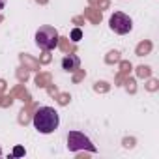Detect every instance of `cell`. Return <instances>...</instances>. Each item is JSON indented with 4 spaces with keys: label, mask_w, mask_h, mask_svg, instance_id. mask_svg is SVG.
I'll return each mask as SVG.
<instances>
[{
    "label": "cell",
    "mask_w": 159,
    "mask_h": 159,
    "mask_svg": "<svg viewBox=\"0 0 159 159\" xmlns=\"http://www.w3.org/2000/svg\"><path fill=\"white\" fill-rule=\"evenodd\" d=\"M32 124L34 127L43 133V135H49L52 131L58 129L60 125V116H58V111L52 109V107H39L32 118Z\"/></svg>",
    "instance_id": "6da1fadb"
},
{
    "label": "cell",
    "mask_w": 159,
    "mask_h": 159,
    "mask_svg": "<svg viewBox=\"0 0 159 159\" xmlns=\"http://www.w3.org/2000/svg\"><path fill=\"white\" fill-rule=\"evenodd\" d=\"M58 39H60V36H58V30H56L54 26L45 25V26L38 28V32H36V45H38L39 49H43V51H52V49H56Z\"/></svg>",
    "instance_id": "7a4b0ae2"
},
{
    "label": "cell",
    "mask_w": 159,
    "mask_h": 159,
    "mask_svg": "<svg viewBox=\"0 0 159 159\" xmlns=\"http://www.w3.org/2000/svg\"><path fill=\"white\" fill-rule=\"evenodd\" d=\"M67 150L69 152H81V150H86V152H92L96 153L98 148L92 144V140L81 133V131H69L67 133Z\"/></svg>",
    "instance_id": "3957f363"
},
{
    "label": "cell",
    "mask_w": 159,
    "mask_h": 159,
    "mask_svg": "<svg viewBox=\"0 0 159 159\" xmlns=\"http://www.w3.org/2000/svg\"><path fill=\"white\" fill-rule=\"evenodd\" d=\"M109 26H111L112 32L124 36V34L131 32V28H133V21H131L129 15H125V13H122V11H114V13L111 15V19H109Z\"/></svg>",
    "instance_id": "277c9868"
},
{
    "label": "cell",
    "mask_w": 159,
    "mask_h": 159,
    "mask_svg": "<svg viewBox=\"0 0 159 159\" xmlns=\"http://www.w3.org/2000/svg\"><path fill=\"white\" fill-rule=\"evenodd\" d=\"M81 67V58L77 54H69V56H64L62 58V69L66 71H75Z\"/></svg>",
    "instance_id": "5b68a950"
},
{
    "label": "cell",
    "mask_w": 159,
    "mask_h": 159,
    "mask_svg": "<svg viewBox=\"0 0 159 159\" xmlns=\"http://www.w3.org/2000/svg\"><path fill=\"white\" fill-rule=\"evenodd\" d=\"M81 38H83V30H81V28H75V30H71V39H73V41H79Z\"/></svg>",
    "instance_id": "8992f818"
},
{
    "label": "cell",
    "mask_w": 159,
    "mask_h": 159,
    "mask_svg": "<svg viewBox=\"0 0 159 159\" xmlns=\"http://www.w3.org/2000/svg\"><path fill=\"white\" fill-rule=\"evenodd\" d=\"M23 153H25L23 148H15V152H13V155H23Z\"/></svg>",
    "instance_id": "52a82bcc"
},
{
    "label": "cell",
    "mask_w": 159,
    "mask_h": 159,
    "mask_svg": "<svg viewBox=\"0 0 159 159\" xmlns=\"http://www.w3.org/2000/svg\"><path fill=\"white\" fill-rule=\"evenodd\" d=\"M4 6H6V0H0V10H4Z\"/></svg>",
    "instance_id": "ba28073f"
},
{
    "label": "cell",
    "mask_w": 159,
    "mask_h": 159,
    "mask_svg": "<svg viewBox=\"0 0 159 159\" xmlns=\"http://www.w3.org/2000/svg\"><path fill=\"white\" fill-rule=\"evenodd\" d=\"M0 155H2V148H0Z\"/></svg>",
    "instance_id": "9c48e42d"
}]
</instances>
